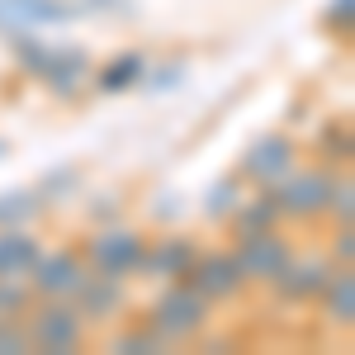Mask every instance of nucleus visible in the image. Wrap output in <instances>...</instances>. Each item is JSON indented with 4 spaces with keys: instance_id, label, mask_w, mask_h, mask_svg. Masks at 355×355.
Here are the masks:
<instances>
[{
    "instance_id": "1",
    "label": "nucleus",
    "mask_w": 355,
    "mask_h": 355,
    "mask_svg": "<svg viewBox=\"0 0 355 355\" xmlns=\"http://www.w3.org/2000/svg\"><path fill=\"white\" fill-rule=\"evenodd\" d=\"M24 331H28V351L67 355V351H81L85 318L76 313L71 299H43L38 308L24 313Z\"/></svg>"
},
{
    "instance_id": "2",
    "label": "nucleus",
    "mask_w": 355,
    "mask_h": 355,
    "mask_svg": "<svg viewBox=\"0 0 355 355\" xmlns=\"http://www.w3.org/2000/svg\"><path fill=\"white\" fill-rule=\"evenodd\" d=\"M336 171L331 166H294L279 185H275V204L279 214L289 218H318L331 209V194H336Z\"/></svg>"
},
{
    "instance_id": "3",
    "label": "nucleus",
    "mask_w": 355,
    "mask_h": 355,
    "mask_svg": "<svg viewBox=\"0 0 355 355\" xmlns=\"http://www.w3.org/2000/svg\"><path fill=\"white\" fill-rule=\"evenodd\" d=\"M204 322H209V299L194 289L190 279H171V289L152 303V331L162 341H185Z\"/></svg>"
},
{
    "instance_id": "4",
    "label": "nucleus",
    "mask_w": 355,
    "mask_h": 355,
    "mask_svg": "<svg viewBox=\"0 0 355 355\" xmlns=\"http://www.w3.org/2000/svg\"><path fill=\"white\" fill-rule=\"evenodd\" d=\"M142 246H147V237L133 232V227H100V232H90V237H85L81 256H85V266H90V275L128 279V275H137Z\"/></svg>"
},
{
    "instance_id": "5",
    "label": "nucleus",
    "mask_w": 355,
    "mask_h": 355,
    "mask_svg": "<svg viewBox=\"0 0 355 355\" xmlns=\"http://www.w3.org/2000/svg\"><path fill=\"white\" fill-rule=\"evenodd\" d=\"M237 266H242V279L246 284H275L279 275H284V266L294 261V246H289V237H279L275 227H266V232H251V237H237Z\"/></svg>"
},
{
    "instance_id": "6",
    "label": "nucleus",
    "mask_w": 355,
    "mask_h": 355,
    "mask_svg": "<svg viewBox=\"0 0 355 355\" xmlns=\"http://www.w3.org/2000/svg\"><path fill=\"white\" fill-rule=\"evenodd\" d=\"M85 275H90L85 256L62 246V251H43V256L33 261V270H28V289H33L38 299H71V294L85 284Z\"/></svg>"
},
{
    "instance_id": "7",
    "label": "nucleus",
    "mask_w": 355,
    "mask_h": 355,
    "mask_svg": "<svg viewBox=\"0 0 355 355\" xmlns=\"http://www.w3.org/2000/svg\"><path fill=\"white\" fill-rule=\"evenodd\" d=\"M190 279L194 289L204 294L209 303H223V299H237L242 294V266H237V256L232 251H209V256H194V266H190Z\"/></svg>"
},
{
    "instance_id": "8",
    "label": "nucleus",
    "mask_w": 355,
    "mask_h": 355,
    "mask_svg": "<svg viewBox=\"0 0 355 355\" xmlns=\"http://www.w3.org/2000/svg\"><path fill=\"white\" fill-rule=\"evenodd\" d=\"M294 166H299V147H294V137H289V133H266L251 152H246L242 175H246V180H256V185H279Z\"/></svg>"
},
{
    "instance_id": "9",
    "label": "nucleus",
    "mask_w": 355,
    "mask_h": 355,
    "mask_svg": "<svg viewBox=\"0 0 355 355\" xmlns=\"http://www.w3.org/2000/svg\"><path fill=\"white\" fill-rule=\"evenodd\" d=\"M331 270H336V261H331V256H327V261H318V256H303V261H299V256H294L270 289L279 294V299H289V303H308V299H318V294L327 289Z\"/></svg>"
},
{
    "instance_id": "10",
    "label": "nucleus",
    "mask_w": 355,
    "mask_h": 355,
    "mask_svg": "<svg viewBox=\"0 0 355 355\" xmlns=\"http://www.w3.org/2000/svg\"><path fill=\"white\" fill-rule=\"evenodd\" d=\"M194 242L190 237H157V242L142 246V261H137V275H157V279H185L194 266Z\"/></svg>"
},
{
    "instance_id": "11",
    "label": "nucleus",
    "mask_w": 355,
    "mask_h": 355,
    "mask_svg": "<svg viewBox=\"0 0 355 355\" xmlns=\"http://www.w3.org/2000/svg\"><path fill=\"white\" fill-rule=\"evenodd\" d=\"M71 303H76V313H81L85 322H110L114 313H123V289H119V279H110V275H85V284L71 294Z\"/></svg>"
},
{
    "instance_id": "12",
    "label": "nucleus",
    "mask_w": 355,
    "mask_h": 355,
    "mask_svg": "<svg viewBox=\"0 0 355 355\" xmlns=\"http://www.w3.org/2000/svg\"><path fill=\"white\" fill-rule=\"evenodd\" d=\"M38 256H43V242L33 232H24V227L0 232V279H24L28 284V270H33Z\"/></svg>"
},
{
    "instance_id": "13",
    "label": "nucleus",
    "mask_w": 355,
    "mask_h": 355,
    "mask_svg": "<svg viewBox=\"0 0 355 355\" xmlns=\"http://www.w3.org/2000/svg\"><path fill=\"white\" fill-rule=\"evenodd\" d=\"M322 308H327V322L331 327H351L355 322V270L351 266H336L327 279V289L318 294Z\"/></svg>"
},
{
    "instance_id": "14",
    "label": "nucleus",
    "mask_w": 355,
    "mask_h": 355,
    "mask_svg": "<svg viewBox=\"0 0 355 355\" xmlns=\"http://www.w3.org/2000/svg\"><path fill=\"white\" fill-rule=\"evenodd\" d=\"M85 71H90V62L81 53H67V48H48V62H43V81L53 85L57 95H67V90H76L85 81Z\"/></svg>"
},
{
    "instance_id": "15",
    "label": "nucleus",
    "mask_w": 355,
    "mask_h": 355,
    "mask_svg": "<svg viewBox=\"0 0 355 355\" xmlns=\"http://www.w3.org/2000/svg\"><path fill=\"white\" fill-rule=\"evenodd\" d=\"M227 218H232V232H237V237H251V232H266V227H275L284 214H279L275 194H261V199H237V209H232Z\"/></svg>"
},
{
    "instance_id": "16",
    "label": "nucleus",
    "mask_w": 355,
    "mask_h": 355,
    "mask_svg": "<svg viewBox=\"0 0 355 355\" xmlns=\"http://www.w3.org/2000/svg\"><path fill=\"white\" fill-rule=\"evenodd\" d=\"M142 67H147V62H142V53L119 57L114 67H105V71H100V85H105V90H123V85H133L137 76H142Z\"/></svg>"
},
{
    "instance_id": "17",
    "label": "nucleus",
    "mask_w": 355,
    "mask_h": 355,
    "mask_svg": "<svg viewBox=\"0 0 355 355\" xmlns=\"http://www.w3.org/2000/svg\"><path fill=\"white\" fill-rule=\"evenodd\" d=\"M38 204H43V194L38 190H19V194H5L0 199V223H24V218H33L38 214Z\"/></svg>"
},
{
    "instance_id": "18",
    "label": "nucleus",
    "mask_w": 355,
    "mask_h": 355,
    "mask_svg": "<svg viewBox=\"0 0 355 355\" xmlns=\"http://www.w3.org/2000/svg\"><path fill=\"white\" fill-rule=\"evenodd\" d=\"M110 351H128V355H137V351H162V336L152 327H133V331H119V336H110Z\"/></svg>"
},
{
    "instance_id": "19",
    "label": "nucleus",
    "mask_w": 355,
    "mask_h": 355,
    "mask_svg": "<svg viewBox=\"0 0 355 355\" xmlns=\"http://www.w3.org/2000/svg\"><path fill=\"white\" fill-rule=\"evenodd\" d=\"M15 351H28L24 318H0V355H15Z\"/></svg>"
},
{
    "instance_id": "20",
    "label": "nucleus",
    "mask_w": 355,
    "mask_h": 355,
    "mask_svg": "<svg viewBox=\"0 0 355 355\" xmlns=\"http://www.w3.org/2000/svg\"><path fill=\"white\" fill-rule=\"evenodd\" d=\"M232 209H237V185H232V180L214 185V190H209V214L218 218V214H232Z\"/></svg>"
},
{
    "instance_id": "21",
    "label": "nucleus",
    "mask_w": 355,
    "mask_h": 355,
    "mask_svg": "<svg viewBox=\"0 0 355 355\" xmlns=\"http://www.w3.org/2000/svg\"><path fill=\"white\" fill-rule=\"evenodd\" d=\"M351 256H355V232H351V223H341V232L331 242V261L336 266H351Z\"/></svg>"
}]
</instances>
